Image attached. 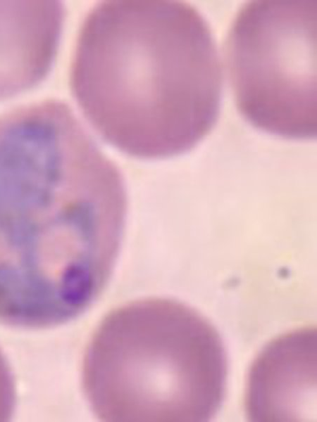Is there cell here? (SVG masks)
Returning a JSON list of instances; mask_svg holds the SVG:
<instances>
[{
    "label": "cell",
    "instance_id": "cell-1",
    "mask_svg": "<svg viewBox=\"0 0 317 422\" xmlns=\"http://www.w3.org/2000/svg\"><path fill=\"white\" fill-rule=\"evenodd\" d=\"M118 167L68 108L0 115V321L47 328L86 311L105 288L123 235Z\"/></svg>",
    "mask_w": 317,
    "mask_h": 422
},
{
    "label": "cell",
    "instance_id": "cell-2",
    "mask_svg": "<svg viewBox=\"0 0 317 422\" xmlns=\"http://www.w3.org/2000/svg\"><path fill=\"white\" fill-rule=\"evenodd\" d=\"M70 87L108 143L144 159L182 154L213 129L222 73L211 30L177 1H106L79 32Z\"/></svg>",
    "mask_w": 317,
    "mask_h": 422
},
{
    "label": "cell",
    "instance_id": "cell-3",
    "mask_svg": "<svg viewBox=\"0 0 317 422\" xmlns=\"http://www.w3.org/2000/svg\"><path fill=\"white\" fill-rule=\"evenodd\" d=\"M227 358L213 326L192 307L163 298L108 312L82 366L89 406L108 422H205L225 393Z\"/></svg>",
    "mask_w": 317,
    "mask_h": 422
},
{
    "label": "cell",
    "instance_id": "cell-4",
    "mask_svg": "<svg viewBox=\"0 0 317 422\" xmlns=\"http://www.w3.org/2000/svg\"><path fill=\"white\" fill-rule=\"evenodd\" d=\"M316 1L244 4L226 39L231 87L243 117L280 137L317 132Z\"/></svg>",
    "mask_w": 317,
    "mask_h": 422
},
{
    "label": "cell",
    "instance_id": "cell-5",
    "mask_svg": "<svg viewBox=\"0 0 317 422\" xmlns=\"http://www.w3.org/2000/svg\"><path fill=\"white\" fill-rule=\"evenodd\" d=\"M317 330L303 327L270 341L251 363L244 409L254 422L310 421L316 415Z\"/></svg>",
    "mask_w": 317,
    "mask_h": 422
},
{
    "label": "cell",
    "instance_id": "cell-6",
    "mask_svg": "<svg viewBox=\"0 0 317 422\" xmlns=\"http://www.w3.org/2000/svg\"><path fill=\"white\" fill-rule=\"evenodd\" d=\"M64 16L61 1H0V100L35 87L48 75Z\"/></svg>",
    "mask_w": 317,
    "mask_h": 422
},
{
    "label": "cell",
    "instance_id": "cell-7",
    "mask_svg": "<svg viewBox=\"0 0 317 422\" xmlns=\"http://www.w3.org/2000/svg\"><path fill=\"white\" fill-rule=\"evenodd\" d=\"M15 395L11 371L0 352V422L11 418L14 409Z\"/></svg>",
    "mask_w": 317,
    "mask_h": 422
}]
</instances>
